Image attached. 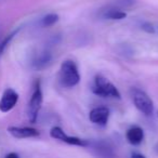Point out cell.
Segmentation results:
<instances>
[{"instance_id": "obj_1", "label": "cell", "mask_w": 158, "mask_h": 158, "mask_svg": "<svg viewBox=\"0 0 158 158\" xmlns=\"http://www.w3.org/2000/svg\"><path fill=\"white\" fill-rule=\"evenodd\" d=\"M60 82L65 88H73L80 81V74L76 63L72 60H66L61 64L59 74Z\"/></svg>"}, {"instance_id": "obj_2", "label": "cell", "mask_w": 158, "mask_h": 158, "mask_svg": "<svg viewBox=\"0 0 158 158\" xmlns=\"http://www.w3.org/2000/svg\"><path fill=\"white\" fill-rule=\"evenodd\" d=\"M94 94L102 98H114L120 99V92L110 81H108L102 75H97L94 78V86L92 88Z\"/></svg>"}, {"instance_id": "obj_3", "label": "cell", "mask_w": 158, "mask_h": 158, "mask_svg": "<svg viewBox=\"0 0 158 158\" xmlns=\"http://www.w3.org/2000/svg\"><path fill=\"white\" fill-rule=\"evenodd\" d=\"M42 91H41V86H40V81L37 80L35 82L34 86V91L33 94L31 97L28 103V107H27V116L31 123H36L38 118V114L40 112V108L42 105Z\"/></svg>"}, {"instance_id": "obj_4", "label": "cell", "mask_w": 158, "mask_h": 158, "mask_svg": "<svg viewBox=\"0 0 158 158\" xmlns=\"http://www.w3.org/2000/svg\"><path fill=\"white\" fill-rule=\"evenodd\" d=\"M132 100L135 107L145 116H151L154 113V103L151 98L140 89L132 90Z\"/></svg>"}, {"instance_id": "obj_5", "label": "cell", "mask_w": 158, "mask_h": 158, "mask_svg": "<svg viewBox=\"0 0 158 158\" xmlns=\"http://www.w3.org/2000/svg\"><path fill=\"white\" fill-rule=\"evenodd\" d=\"M51 138L55 139V140H60L64 143H67L69 145H75V146H81L87 147L90 145V142L82 139H79L77 136H69L63 131L60 127H53L50 131Z\"/></svg>"}, {"instance_id": "obj_6", "label": "cell", "mask_w": 158, "mask_h": 158, "mask_svg": "<svg viewBox=\"0 0 158 158\" xmlns=\"http://www.w3.org/2000/svg\"><path fill=\"white\" fill-rule=\"evenodd\" d=\"M19 101V93L14 89L8 88L2 93V97L0 99V112L8 113L13 110Z\"/></svg>"}, {"instance_id": "obj_7", "label": "cell", "mask_w": 158, "mask_h": 158, "mask_svg": "<svg viewBox=\"0 0 158 158\" xmlns=\"http://www.w3.org/2000/svg\"><path fill=\"white\" fill-rule=\"evenodd\" d=\"M7 130L15 139L37 138L40 134L37 129L31 127H15V126H11V127H8Z\"/></svg>"}, {"instance_id": "obj_8", "label": "cell", "mask_w": 158, "mask_h": 158, "mask_svg": "<svg viewBox=\"0 0 158 158\" xmlns=\"http://www.w3.org/2000/svg\"><path fill=\"white\" fill-rule=\"evenodd\" d=\"M108 118H110V110L107 107H95L91 110L89 114V119L91 123L101 127H105L107 125Z\"/></svg>"}, {"instance_id": "obj_9", "label": "cell", "mask_w": 158, "mask_h": 158, "mask_svg": "<svg viewBox=\"0 0 158 158\" xmlns=\"http://www.w3.org/2000/svg\"><path fill=\"white\" fill-rule=\"evenodd\" d=\"M51 60H52L51 53L48 50H42L34 56L31 61V67L36 70L44 69L51 63Z\"/></svg>"}, {"instance_id": "obj_10", "label": "cell", "mask_w": 158, "mask_h": 158, "mask_svg": "<svg viewBox=\"0 0 158 158\" xmlns=\"http://www.w3.org/2000/svg\"><path fill=\"white\" fill-rule=\"evenodd\" d=\"M89 146H92L94 152L101 158H113L114 157V151L113 147L110 145V143L105 142V141H99V142L90 143Z\"/></svg>"}, {"instance_id": "obj_11", "label": "cell", "mask_w": 158, "mask_h": 158, "mask_svg": "<svg viewBox=\"0 0 158 158\" xmlns=\"http://www.w3.org/2000/svg\"><path fill=\"white\" fill-rule=\"evenodd\" d=\"M126 136H127V140L130 144L139 145L142 143L143 139H144V131L139 126H133L130 129H128Z\"/></svg>"}, {"instance_id": "obj_12", "label": "cell", "mask_w": 158, "mask_h": 158, "mask_svg": "<svg viewBox=\"0 0 158 158\" xmlns=\"http://www.w3.org/2000/svg\"><path fill=\"white\" fill-rule=\"evenodd\" d=\"M100 15L103 19H107V20H123L127 18V13L121 10L118 9H112V8H102L100 10Z\"/></svg>"}, {"instance_id": "obj_13", "label": "cell", "mask_w": 158, "mask_h": 158, "mask_svg": "<svg viewBox=\"0 0 158 158\" xmlns=\"http://www.w3.org/2000/svg\"><path fill=\"white\" fill-rule=\"evenodd\" d=\"M135 3V0H114L112 2L107 3L105 6L106 8H112V9L123 10L126 8H129Z\"/></svg>"}, {"instance_id": "obj_14", "label": "cell", "mask_w": 158, "mask_h": 158, "mask_svg": "<svg viewBox=\"0 0 158 158\" xmlns=\"http://www.w3.org/2000/svg\"><path fill=\"white\" fill-rule=\"evenodd\" d=\"M18 31H19V29L13 31L12 33H10L9 35H7L2 40H1V42H0V57H1V55L3 54V52L6 51V49L8 48V46L10 44V42L12 41V39L14 38V36L18 34Z\"/></svg>"}, {"instance_id": "obj_15", "label": "cell", "mask_w": 158, "mask_h": 158, "mask_svg": "<svg viewBox=\"0 0 158 158\" xmlns=\"http://www.w3.org/2000/svg\"><path fill=\"white\" fill-rule=\"evenodd\" d=\"M57 21H59V15L55 13H50L42 18L41 25L44 27H50L52 25H54L55 23H57Z\"/></svg>"}, {"instance_id": "obj_16", "label": "cell", "mask_w": 158, "mask_h": 158, "mask_svg": "<svg viewBox=\"0 0 158 158\" xmlns=\"http://www.w3.org/2000/svg\"><path fill=\"white\" fill-rule=\"evenodd\" d=\"M141 27H142V29L144 31H146V33L148 34H154L155 33V28H154V26L151 24V23H143L142 25H141Z\"/></svg>"}, {"instance_id": "obj_17", "label": "cell", "mask_w": 158, "mask_h": 158, "mask_svg": "<svg viewBox=\"0 0 158 158\" xmlns=\"http://www.w3.org/2000/svg\"><path fill=\"white\" fill-rule=\"evenodd\" d=\"M5 158H20V156H19V154H16V153H9L7 156H6Z\"/></svg>"}, {"instance_id": "obj_18", "label": "cell", "mask_w": 158, "mask_h": 158, "mask_svg": "<svg viewBox=\"0 0 158 158\" xmlns=\"http://www.w3.org/2000/svg\"><path fill=\"white\" fill-rule=\"evenodd\" d=\"M131 158H146L144 155H142V154L140 153H133L131 155Z\"/></svg>"}]
</instances>
